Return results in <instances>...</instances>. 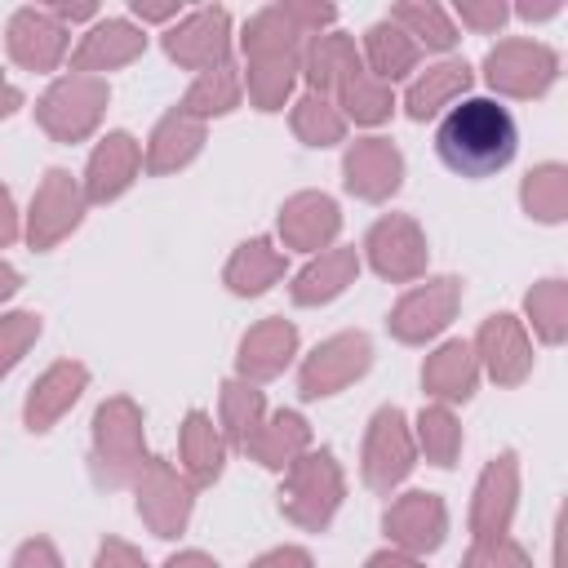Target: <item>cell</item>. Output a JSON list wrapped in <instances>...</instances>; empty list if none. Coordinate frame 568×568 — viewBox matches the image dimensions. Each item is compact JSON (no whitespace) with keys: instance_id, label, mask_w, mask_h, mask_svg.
I'll return each instance as SVG.
<instances>
[{"instance_id":"cell-10","label":"cell","mask_w":568,"mask_h":568,"mask_svg":"<svg viewBox=\"0 0 568 568\" xmlns=\"http://www.w3.org/2000/svg\"><path fill=\"white\" fill-rule=\"evenodd\" d=\"M426 382L439 390V395H470V382H475V373H470V351L462 346V342H453V346H444L439 355H435V364L426 368Z\"/></svg>"},{"instance_id":"cell-9","label":"cell","mask_w":568,"mask_h":568,"mask_svg":"<svg viewBox=\"0 0 568 568\" xmlns=\"http://www.w3.org/2000/svg\"><path fill=\"white\" fill-rule=\"evenodd\" d=\"M346 275H351V253H333V257H324V262H315V266H306V271L297 275L293 297H297V302H324V297L342 293Z\"/></svg>"},{"instance_id":"cell-4","label":"cell","mask_w":568,"mask_h":568,"mask_svg":"<svg viewBox=\"0 0 568 568\" xmlns=\"http://www.w3.org/2000/svg\"><path fill=\"white\" fill-rule=\"evenodd\" d=\"M169 53L182 58V62H209L213 53H222L226 44V13L222 9H209V13H195L182 31H169Z\"/></svg>"},{"instance_id":"cell-12","label":"cell","mask_w":568,"mask_h":568,"mask_svg":"<svg viewBox=\"0 0 568 568\" xmlns=\"http://www.w3.org/2000/svg\"><path fill=\"white\" fill-rule=\"evenodd\" d=\"M266 248H271L266 240H253V244H244L240 262L231 266V271H244V266H248V275H240V280H235V288H240V293H262V288H266V275L275 271V262L266 257Z\"/></svg>"},{"instance_id":"cell-13","label":"cell","mask_w":568,"mask_h":568,"mask_svg":"<svg viewBox=\"0 0 568 568\" xmlns=\"http://www.w3.org/2000/svg\"><path fill=\"white\" fill-rule=\"evenodd\" d=\"M204 435H209L204 413H191V430H186V439H191L195 475H200V479H213V475L222 470V448H217V439H209V444H204Z\"/></svg>"},{"instance_id":"cell-19","label":"cell","mask_w":568,"mask_h":568,"mask_svg":"<svg viewBox=\"0 0 568 568\" xmlns=\"http://www.w3.org/2000/svg\"><path fill=\"white\" fill-rule=\"evenodd\" d=\"M169 568H213V564H204L200 555H186V559H173Z\"/></svg>"},{"instance_id":"cell-16","label":"cell","mask_w":568,"mask_h":568,"mask_svg":"<svg viewBox=\"0 0 568 568\" xmlns=\"http://www.w3.org/2000/svg\"><path fill=\"white\" fill-rule=\"evenodd\" d=\"M217 80H222V84H217V106L226 111V106H231V98H235V89H231V80H226V67L217 71ZM204 98H213V75H209V80H204V84H200V89L186 98V106H200Z\"/></svg>"},{"instance_id":"cell-7","label":"cell","mask_w":568,"mask_h":568,"mask_svg":"<svg viewBox=\"0 0 568 568\" xmlns=\"http://www.w3.org/2000/svg\"><path fill=\"white\" fill-rule=\"evenodd\" d=\"M470 84V67L466 62H444V67H435L413 93H408V111L417 115V120H426L444 98H453L457 89H466Z\"/></svg>"},{"instance_id":"cell-15","label":"cell","mask_w":568,"mask_h":568,"mask_svg":"<svg viewBox=\"0 0 568 568\" xmlns=\"http://www.w3.org/2000/svg\"><path fill=\"white\" fill-rule=\"evenodd\" d=\"M399 18H404V22H417L422 31L430 27V44H435V49H448V44H453V31L439 22L435 9H399Z\"/></svg>"},{"instance_id":"cell-11","label":"cell","mask_w":568,"mask_h":568,"mask_svg":"<svg viewBox=\"0 0 568 568\" xmlns=\"http://www.w3.org/2000/svg\"><path fill=\"white\" fill-rule=\"evenodd\" d=\"M368 36H373L368 44H373L377 71H382V75H390V80H395V75H404V71H408V62H413V44H404V40H399V31H395V27H386V22H382V27H373Z\"/></svg>"},{"instance_id":"cell-18","label":"cell","mask_w":568,"mask_h":568,"mask_svg":"<svg viewBox=\"0 0 568 568\" xmlns=\"http://www.w3.org/2000/svg\"><path fill=\"white\" fill-rule=\"evenodd\" d=\"M13 288H18V275H13L9 266H0V297H4V293H13Z\"/></svg>"},{"instance_id":"cell-17","label":"cell","mask_w":568,"mask_h":568,"mask_svg":"<svg viewBox=\"0 0 568 568\" xmlns=\"http://www.w3.org/2000/svg\"><path fill=\"white\" fill-rule=\"evenodd\" d=\"M9 231H13V226H9V195L0 191V240H4Z\"/></svg>"},{"instance_id":"cell-3","label":"cell","mask_w":568,"mask_h":568,"mask_svg":"<svg viewBox=\"0 0 568 568\" xmlns=\"http://www.w3.org/2000/svg\"><path fill=\"white\" fill-rule=\"evenodd\" d=\"M346 186L359 195H386L399 186V155L386 142H364L346 155Z\"/></svg>"},{"instance_id":"cell-14","label":"cell","mask_w":568,"mask_h":568,"mask_svg":"<svg viewBox=\"0 0 568 568\" xmlns=\"http://www.w3.org/2000/svg\"><path fill=\"white\" fill-rule=\"evenodd\" d=\"M422 426H426L422 435H430V439H435V448H430V453L439 457V466H453V439H457V430H453L448 413H439V408H435V413H422Z\"/></svg>"},{"instance_id":"cell-2","label":"cell","mask_w":568,"mask_h":568,"mask_svg":"<svg viewBox=\"0 0 568 568\" xmlns=\"http://www.w3.org/2000/svg\"><path fill=\"white\" fill-rule=\"evenodd\" d=\"M364 364H368V342L364 337H337L324 351H315V359L302 373V390L306 395H333L346 377L364 373Z\"/></svg>"},{"instance_id":"cell-5","label":"cell","mask_w":568,"mask_h":568,"mask_svg":"<svg viewBox=\"0 0 568 568\" xmlns=\"http://www.w3.org/2000/svg\"><path fill=\"white\" fill-rule=\"evenodd\" d=\"M80 382H84V368H53L40 382V390L31 395V404H27V426L31 430H44L62 413V404H71L80 395Z\"/></svg>"},{"instance_id":"cell-6","label":"cell","mask_w":568,"mask_h":568,"mask_svg":"<svg viewBox=\"0 0 568 568\" xmlns=\"http://www.w3.org/2000/svg\"><path fill=\"white\" fill-rule=\"evenodd\" d=\"M288 351H293V328L275 320V324H262L253 337H244L240 364H244L248 373H275V368L288 359Z\"/></svg>"},{"instance_id":"cell-8","label":"cell","mask_w":568,"mask_h":568,"mask_svg":"<svg viewBox=\"0 0 568 568\" xmlns=\"http://www.w3.org/2000/svg\"><path fill=\"white\" fill-rule=\"evenodd\" d=\"M133 169V142L124 138V133H111L106 138V146L93 155V200H106V195H115L120 186H124V178L120 173H129Z\"/></svg>"},{"instance_id":"cell-1","label":"cell","mask_w":568,"mask_h":568,"mask_svg":"<svg viewBox=\"0 0 568 568\" xmlns=\"http://www.w3.org/2000/svg\"><path fill=\"white\" fill-rule=\"evenodd\" d=\"M519 146V129H515V115L493 102V98H466V102H453L448 115L439 120L435 129V151L439 160L462 173V178H493L497 169L510 164Z\"/></svg>"}]
</instances>
